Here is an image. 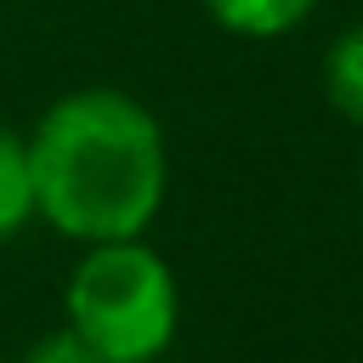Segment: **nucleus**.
<instances>
[{
  "mask_svg": "<svg viewBox=\"0 0 363 363\" xmlns=\"http://www.w3.org/2000/svg\"><path fill=\"white\" fill-rule=\"evenodd\" d=\"M204 17L233 40H284L312 23L323 0H199Z\"/></svg>",
  "mask_w": 363,
  "mask_h": 363,
  "instance_id": "nucleus-3",
  "label": "nucleus"
},
{
  "mask_svg": "<svg viewBox=\"0 0 363 363\" xmlns=\"http://www.w3.org/2000/svg\"><path fill=\"white\" fill-rule=\"evenodd\" d=\"M357 204H363V170H357Z\"/></svg>",
  "mask_w": 363,
  "mask_h": 363,
  "instance_id": "nucleus-7",
  "label": "nucleus"
},
{
  "mask_svg": "<svg viewBox=\"0 0 363 363\" xmlns=\"http://www.w3.org/2000/svg\"><path fill=\"white\" fill-rule=\"evenodd\" d=\"M0 363H17V357H0Z\"/></svg>",
  "mask_w": 363,
  "mask_h": 363,
  "instance_id": "nucleus-8",
  "label": "nucleus"
},
{
  "mask_svg": "<svg viewBox=\"0 0 363 363\" xmlns=\"http://www.w3.org/2000/svg\"><path fill=\"white\" fill-rule=\"evenodd\" d=\"M17 363H102V357H96L74 329H51V335H40Z\"/></svg>",
  "mask_w": 363,
  "mask_h": 363,
  "instance_id": "nucleus-6",
  "label": "nucleus"
},
{
  "mask_svg": "<svg viewBox=\"0 0 363 363\" xmlns=\"http://www.w3.org/2000/svg\"><path fill=\"white\" fill-rule=\"evenodd\" d=\"M62 329L102 363H159L182 335V278L147 233L79 244L62 284Z\"/></svg>",
  "mask_w": 363,
  "mask_h": 363,
  "instance_id": "nucleus-2",
  "label": "nucleus"
},
{
  "mask_svg": "<svg viewBox=\"0 0 363 363\" xmlns=\"http://www.w3.org/2000/svg\"><path fill=\"white\" fill-rule=\"evenodd\" d=\"M323 96H329V108L352 125V130H363V23H352V28H340L329 45H323Z\"/></svg>",
  "mask_w": 363,
  "mask_h": 363,
  "instance_id": "nucleus-4",
  "label": "nucleus"
},
{
  "mask_svg": "<svg viewBox=\"0 0 363 363\" xmlns=\"http://www.w3.org/2000/svg\"><path fill=\"white\" fill-rule=\"evenodd\" d=\"M34 221V187H28V147L23 130L0 125V244H11Z\"/></svg>",
  "mask_w": 363,
  "mask_h": 363,
  "instance_id": "nucleus-5",
  "label": "nucleus"
},
{
  "mask_svg": "<svg viewBox=\"0 0 363 363\" xmlns=\"http://www.w3.org/2000/svg\"><path fill=\"white\" fill-rule=\"evenodd\" d=\"M34 221L68 244L142 238L170 193V142L153 108L119 85L62 91L28 130Z\"/></svg>",
  "mask_w": 363,
  "mask_h": 363,
  "instance_id": "nucleus-1",
  "label": "nucleus"
}]
</instances>
